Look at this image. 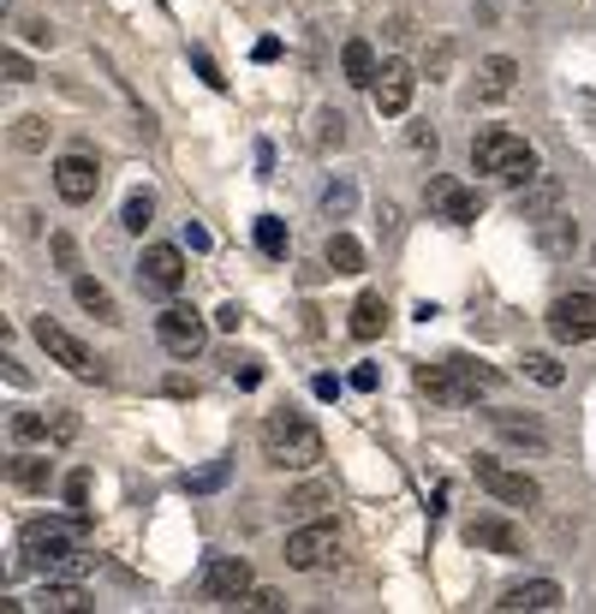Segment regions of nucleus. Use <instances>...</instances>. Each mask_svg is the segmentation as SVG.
I'll use <instances>...</instances> for the list:
<instances>
[{
	"mask_svg": "<svg viewBox=\"0 0 596 614\" xmlns=\"http://www.w3.org/2000/svg\"><path fill=\"white\" fill-rule=\"evenodd\" d=\"M263 460L281 465V472H311L323 460V430L293 406H281V412L263 418Z\"/></svg>",
	"mask_w": 596,
	"mask_h": 614,
	"instance_id": "obj_1",
	"label": "nucleus"
},
{
	"mask_svg": "<svg viewBox=\"0 0 596 614\" xmlns=\"http://www.w3.org/2000/svg\"><path fill=\"white\" fill-rule=\"evenodd\" d=\"M78 537H84V519H31L19 531V554L24 567H42V573H78L84 554H78Z\"/></svg>",
	"mask_w": 596,
	"mask_h": 614,
	"instance_id": "obj_2",
	"label": "nucleus"
},
{
	"mask_svg": "<svg viewBox=\"0 0 596 614\" xmlns=\"http://www.w3.org/2000/svg\"><path fill=\"white\" fill-rule=\"evenodd\" d=\"M472 168L477 173H496V180H507V185H531L537 173V150L525 138H519V131H507V126H484L472 138Z\"/></svg>",
	"mask_w": 596,
	"mask_h": 614,
	"instance_id": "obj_3",
	"label": "nucleus"
},
{
	"mask_svg": "<svg viewBox=\"0 0 596 614\" xmlns=\"http://www.w3.org/2000/svg\"><path fill=\"white\" fill-rule=\"evenodd\" d=\"M31 334H36V346H42V353H48L54 364H66V370L78 376V383H108V358H96L90 346H84L72 328H61L54 316H36Z\"/></svg>",
	"mask_w": 596,
	"mask_h": 614,
	"instance_id": "obj_4",
	"label": "nucleus"
},
{
	"mask_svg": "<svg viewBox=\"0 0 596 614\" xmlns=\"http://www.w3.org/2000/svg\"><path fill=\"white\" fill-rule=\"evenodd\" d=\"M472 477H477V489H489L501 507H537V502H543L537 477L513 472L507 460H496V453H477V460H472Z\"/></svg>",
	"mask_w": 596,
	"mask_h": 614,
	"instance_id": "obj_5",
	"label": "nucleus"
},
{
	"mask_svg": "<svg viewBox=\"0 0 596 614\" xmlns=\"http://www.w3.org/2000/svg\"><path fill=\"white\" fill-rule=\"evenodd\" d=\"M549 334H555L561 346L596 341V292H561V299L549 304Z\"/></svg>",
	"mask_w": 596,
	"mask_h": 614,
	"instance_id": "obj_6",
	"label": "nucleus"
},
{
	"mask_svg": "<svg viewBox=\"0 0 596 614\" xmlns=\"http://www.w3.org/2000/svg\"><path fill=\"white\" fill-rule=\"evenodd\" d=\"M155 341H162L173 358H197L203 346H209V323H203L192 304H167V311L155 316Z\"/></svg>",
	"mask_w": 596,
	"mask_h": 614,
	"instance_id": "obj_7",
	"label": "nucleus"
},
{
	"mask_svg": "<svg viewBox=\"0 0 596 614\" xmlns=\"http://www.w3.org/2000/svg\"><path fill=\"white\" fill-rule=\"evenodd\" d=\"M251 561L245 554H215L209 567H203V596L209 603H221V608H239L245 596H251Z\"/></svg>",
	"mask_w": 596,
	"mask_h": 614,
	"instance_id": "obj_8",
	"label": "nucleus"
},
{
	"mask_svg": "<svg viewBox=\"0 0 596 614\" xmlns=\"http://www.w3.org/2000/svg\"><path fill=\"white\" fill-rule=\"evenodd\" d=\"M138 287L173 299V292L185 287V245H150V251L138 257Z\"/></svg>",
	"mask_w": 596,
	"mask_h": 614,
	"instance_id": "obj_9",
	"label": "nucleus"
},
{
	"mask_svg": "<svg viewBox=\"0 0 596 614\" xmlns=\"http://www.w3.org/2000/svg\"><path fill=\"white\" fill-rule=\"evenodd\" d=\"M465 543L489 549V554H525V525L507 514H472L465 519Z\"/></svg>",
	"mask_w": 596,
	"mask_h": 614,
	"instance_id": "obj_10",
	"label": "nucleus"
},
{
	"mask_svg": "<svg viewBox=\"0 0 596 614\" xmlns=\"http://www.w3.org/2000/svg\"><path fill=\"white\" fill-rule=\"evenodd\" d=\"M328 554H334V525L328 519H304L299 531L286 537V554H281V561L293 567V573H316Z\"/></svg>",
	"mask_w": 596,
	"mask_h": 614,
	"instance_id": "obj_11",
	"label": "nucleus"
},
{
	"mask_svg": "<svg viewBox=\"0 0 596 614\" xmlns=\"http://www.w3.org/2000/svg\"><path fill=\"white\" fill-rule=\"evenodd\" d=\"M430 209L442 215V222H454V227H472L477 215H484V197H477L472 185H459L454 173H435L430 180Z\"/></svg>",
	"mask_w": 596,
	"mask_h": 614,
	"instance_id": "obj_12",
	"label": "nucleus"
},
{
	"mask_svg": "<svg viewBox=\"0 0 596 614\" xmlns=\"http://www.w3.org/2000/svg\"><path fill=\"white\" fill-rule=\"evenodd\" d=\"M412 90H418V72L405 66V61H382V72H376V84H370V96H376V114H405L412 108Z\"/></svg>",
	"mask_w": 596,
	"mask_h": 614,
	"instance_id": "obj_13",
	"label": "nucleus"
},
{
	"mask_svg": "<svg viewBox=\"0 0 596 614\" xmlns=\"http://www.w3.org/2000/svg\"><path fill=\"white\" fill-rule=\"evenodd\" d=\"M54 192H61L66 203H96L101 173H96L90 155H61V162H54Z\"/></svg>",
	"mask_w": 596,
	"mask_h": 614,
	"instance_id": "obj_14",
	"label": "nucleus"
},
{
	"mask_svg": "<svg viewBox=\"0 0 596 614\" xmlns=\"http://www.w3.org/2000/svg\"><path fill=\"white\" fill-rule=\"evenodd\" d=\"M418 388H424L435 406H465V400H472V388L459 383V370L447 358L442 364H418Z\"/></svg>",
	"mask_w": 596,
	"mask_h": 614,
	"instance_id": "obj_15",
	"label": "nucleus"
},
{
	"mask_svg": "<svg viewBox=\"0 0 596 614\" xmlns=\"http://www.w3.org/2000/svg\"><path fill=\"white\" fill-rule=\"evenodd\" d=\"M496 608H507V614H525V608H561V584H555V579H525V584H507Z\"/></svg>",
	"mask_w": 596,
	"mask_h": 614,
	"instance_id": "obj_16",
	"label": "nucleus"
},
{
	"mask_svg": "<svg viewBox=\"0 0 596 614\" xmlns=\"http://www.w3.org/2000/svg\"><path fill=\"white\" fill-rule=\"evenodd\" d=\"M561 209V180L555 173H537V180L525 185V197H519V222H549V215Z\"/></svg>",
	"mask_w": 596,
	"mask_h": 614,
	"instance_id": "obj_17",
	"label": "nucleus"
},
{
	"mask_svg": "<svg viewBox=\"0 0 596 614\" xmlns=\"http://www.w3.org/2000/svg\"><path fill=\"white\" fill-rule=\"evenodd\" d=\"M513 84H519V61H513V54H489V61L477 66V96H484V101L513 96Z\"/></svg>",
	"mask_w": 596,
	"mask_h": 614,
	"instance_id": "obj_18",
	"label": "nucleus"
},
{
	"mask_svg": "<svg viewBox=\"0 0 596 614\" xmlns=\"http://www.w3.org/2000/svg\"><path fill=\"white\" fill-rule=\"evenodd\" d=\"M340 72H346V84H358V90H370V84H376V72H382V66H376V49L365 36H353L340 49Z\"/></svg>",
	"mask_w": 596,
	"mask_h": 614,
	"instance_id": "obj_19",
	"label": "nucleus"
},
{
	"mask_svg": "<svg viewBox=\"0 0 596 614\" xmlns=\"http://www.w3.org/2000/svg\"><path fill=\"white\" fill-rule=\"evenodd\" d=\"M447 364H454L459 383L472 388V400H477V394H496V388L507 383V370H496V364H484V358H472V353H454Z\"/></svg>",
	"mask_w": 596,
	"mask_h": 614,
	"instance_id": "obj_20",
	"label": "nucleus"
},
{
	"mask_svg": "<svg viewBox=\"0 0 596 614\" xmlns=\"http://www.w3.org/2000/svg\"><path fill=\"white\" fill-rule=\"evenodd\" d=\"M72 299H78L96 323H120V304H113V292L101 287V281H90V274H78V281H72Z\"/></svg>",
	"mask_w": 596,
	"mask_h": 614,
	"instance_id": "obj_21",
	"label": "nucleus"
},
{
	"mask_svg": "<svg viewBox=\"0 0 596 614\" xmlns=\"http://www.w3.org/2000/svg\"><path fill=\"white\" fill-rule=\"evenodd\" d=\"M489 423H496V430L507 435V442H519V448H537V453L549 448V430H543L537 418H519V412H489Z\"/></svg>",
	"mask_w": 596,
	"mask_h": 614,
	"instance_id": "obj_22",
	"label": "nucleus"
},
{
	"mask_svg": "<svg viewBox=\"0 0 596 614\" xmlns=\"http://www.w3.org/2000/svg\"><path fill=\"white\" fill-rule=\"evenodd\" d=\"M537 245H543L549 257H566V251H573V245H578V227H573V215H566V209H555V215H549V222H537Z\"/></svg>",
	"mask_w": 596,
	"mask_h": 614,
	"instance_id": "obj_23",
	"label": "nucleus"
},
{
	"mask_svg": "<svg viewBox=\"0 0 596 614\" xmlns=\"http://www.w3.org/2000/svg\"><path fill=\"white\" fill-rule=\"evenodd\" d=\"M382 328H388V304H382V292H358V304H353V334H358V341H376Z\"/></svg>",
	"mask_w": 596,
	"mask_h": 614,
	"instance_id": "obj_24",
	"label": "nucleus"
},
{
	"mask_svg": "<svg viewBox=\"0 0 596 614\" xmlns=\"http://www.w3.org/2000/svg\"><path fill=\"white\" fill-rule=\"evenodd\" d=\"M7 477H12L19 489H48L54 465L42 460V453H12V460H7Z\"/></svg>",
	"mask_w": 596,
	"mask_h": 614,
	"instance_id": "obj_25",
	"label": "nucleus"
},
{
	"mask_svg": "<svg viewBox=\"0 0 596 614\" xmlns=\"http://www.w3.org/2000/svg\"><path fill=\"white\" fill-rule=\"evenodd\" d=\"M90 596H84V584H72V579H54V584H42V596H36V608H48V614H78Z\"/></svg>",
	"mask_w": 596,
	"mask_h": 614,
	"instance_id": "obj_26",
	"label": "nucleus"
},
{
	"mask_svg": "<svg viewBox=\"0 0 596 614\" xmlns=\"http://www.w3.org/2000/svg\"><path fill=\"white\" fill-rule=\"evenodd\" d=\"M323 507H334L328 484H299L293 495H286V514H293V519H323Z\"/></svg>",
	"mask_w": 596,
	"mask_h": 614,
	"instance_id": "obj_27",
	"label": "nucleus"
},
{
	"mask_svg": "<svg viewBox=\"0 0 596 614\" xmlns=\"http://www.w3.org/2000/svg\"><path fill=\"white\" fill-rule=\"evenodd\" d=\"M323 257H328V269H334V274H358V269H365V245H358L353 233H334Z\"/></svg>",
	"mask_w": 596,
	"mask_h": 614,
	"instance_id": "obj_28",
	"label": "nucleus"
},
{
	"mask_svg": "<svg viewBox=\"0 0 596 614\" xmlns=\"http://www.w3.org/2000/svg\"><path fill=\"white\" fill-rule=\"evenodd\" d=\"M7 430H12V442H19V448H36V442H48V435H54V418H42V412H12Z\"/></svg>",
	"mask_w": 596,
	"mask_h": 614,
	"instance_id": "obj_29",
	"label": "nucleus"
},
{
	"mask_svg": "<svg viewBox=\"0 0 596 614\" xmlns=\"http://www.w3.org/2000/svg\"><path fill=\"white\" fill-rule=\"evenodd\" d=\"M227 477H232V460H209V465H197V472H185V489L215 495V489H227Z\"/></svg>",
	"mask_w": 596,
	"mask_h": 614,
	"instance_id": "obj_30",
	"label": "nucleus"
},
{
	"mask_svg": "<svg viewBox=\"0 0 596 614\" xmlns=\"http://www.w3.org/2000/svg\"><path fill=\"white\" fill-rule=\"evenodd\" d=\"M353 209H358L353 180H328V185H323V215H328V222H346Z\"/></svg>",
	"mask_w": 596,
	"mask_h": 614,
	"instance_id": "obj_31",
	"label": "nucleus"
},
{
	"mask_svg": "<svg viewBox=\"0 0 596 614\" xmlns=\"http://www.w3.org/2000/svg\"><path fill=\"white\" fill-rule=\"evenodd\" d=\"M12 143H19L24 155L48 150V120H36V114H24V120H12Z\"/></svg>",
	"mask_w": 596,
	"mask_h": 614,
	"instance_id": "obj_32",
	"label": "nucleus"
},
{
	"mask_svg": "<svg viewBox=\"0 0 596 614\" xmlns=\"http://www.w3.org/2000/svg\"><path fill=\"white\" fill-rule=\"evenodd\" d=\"M120 222L132 227V233H150V222H155V197H150V192H132V197H126V209H120Z\"/></svg>",
	"mask_w": 596,
	"mask_h": 614,
	"instance_id": "obj_33",
	"label": "nucleus"
},
{
	"mask_svg": "<svg viewBox=\"0 0 596 614\" xmlns=\"http://www.w3.org/2000/svg\"><path fill=\"white\" fill-rule=\"evenodd\" d=\"M525 376H531V383H543V388H561V358L555 353H525Z\"/></svg>",
	"mask_w": 596,
	"mask_h": 614,
	"instance_id": "obj_34",
	"label": "nucleus"
},
{
	"mask_svg": "<svg viewBox=\"0 0 596 614\" xmlns=\"http://www.w3.org/2000/svg\"><path fill=\"white\" fill-rule=\"evenodd\" d=\"M257 245H263V257H286V222L281 215H263V222H257Z\"/></svg>",
	"mask_w": 596,
	"mask_h": 614,
	"instance_id": "obj_35",
	"label": "nucleus"
},
{
	"mask_svg": "<svg viewBox=\"0 0 596 614\" xmlns=\"http://www.w3.org/2000/svg\"><path fill=\"white\" fill-rule=\"evenodd\" d=\"M340 143H346V120H340V114H316V150H340Z\"/></svg>",
	"mask_w": 596,
	"mask_h": 614,
	"instance_id": "obj_36",
	"label": "nucleus"
},
{
	"mask_svg": "<svg viewBox=\"0 0 596 614\" xmlns=\"http://www.w3.org/2000/svg\"><path fill=\"white\" fill-rule=\"evenodd\" d=\"M12 31H19L24 42H31V49H54V42H61V31H54L48 19H19Z\"/></svg>",
	"mask_w": 596,
	"mask_h": 614,
	"instance_id": "obj_37",
	"label": "nucleus"
},
{
	"mask_svg": "<svg viewBox=\"0 0 596 614\" xmlns=\"http://www.w3.org/2000/svg\"><path fill=\"white\" fill-rule=\"evenodd\" d=\"M0 72H7V84H31L36 78V66L24 61V49H7V54H0Z\"/></svg>",
	"mask_w": 596,
	"mask_h": 614,
	"instance_id": "obj_38",
	"label": "nucleus"
},
{
	"mask_svg": "<svg viewBox=\"0 0 596 614\" xmlns=\"http://www.w3.org/2000/svg\"><path fill=\"white\" fill-rule=\"evenodd\" d=\"M239 608H257V614H274V608H286V596L281 591H269V584H251V596H245Z\"/></svg>",
	"mask_w": 596,
	"mask_h": 614,
	"instance_id": "obj_39",
	"label": "nucleus"
},
{
	"mask_svg": "<svg viewBox=\"0 0 596 614\" xmlns=\"http://www.w3.org/2000/svg\"><path fill=\"white\" fill-rule=\"evenodd\" d=\"M84 502H90V472H72L66 477V507L84 519Z\"/></svg>",
	"mask_w": 596,
	"mask_h": 614,
	"instance_id": "obj_40",
	"label": "nucleus"
},
{
	"mask_svg": "<svg viewBox=\"0 0 596 614\" xmlns=\"http://www.w3.org/2000/svg\"><path fill=\"white\" fill-rule=\"evenodd\" d=\"M192 66H197V78H203V84H209V90H227L221 66H215V61H209V54H203V49H192Z\"/></svg>",
	"mask_w": 596,
	"mask_h": 614,
	"instance_id": "obj_41",
	"label": "nucleus"
},
{
	"mask_svg": "<svg viewBox=\"0 0 596 614\" xmlns=\"http://www.w3.org/2000/svg\"><path fill=\"white\" fill-rule=\"evenodd\" d=\"M54 442H72V435H78V412H66V406H54Z\"/></svg>",
	"mask_w": 596,
	"mask_h": 614,
	"instance_id": "obj_42",
	"label": "nucleus"
},
{
	"mask_svg": "<svg viewBox=\"0 0 596 614\" xmlns=\"http://www.w3.org/2000/svg\"><path fill=\"white\" fill-rule=\"evenodd\" d=\"M239 323H245V304H239V299L215 311V328H221V334H239Z\"/></svg>",
	"mask_w": 596,
	"mask_h": 614,
	"instance_id": "obj_43",
	"label": "nucleus"
},
{
	"mask_svg": "<svg viewBox=\"0 0 596 614\" xmlns=\"http://www.w3.org/2000/svg\"><path fill=\"white\" fill-rule=\"evenodd\" d=\"M180 245H185V251H209V227L185 222V227H180Z\"/></svg>",
	"mask_w": 596,
	"mask_h": 614,
	"instance_id": "obj_44",
	"label": "nucleus"
},
{
	"mask_svg": "<svg viewBox=\"0 0 596 614\" xmlns=\"http://www.w3.org/2000/svg\"><path fill=\"white\" fill-rule=\"evenodd\" d=\"M54 262H61V269H78V245H72L66 233H54Z\"/></svg>",
	"mask_w": 596,
	"mask_h": 614,
	"instance_id": "obj_45",
	"label": "nucleus"
},
{
	"mask_svg": "<svg viewBox=\"0 0 596 614\" xmlns=\"http://www.w3.org/2000/svg\"><path fill=\"white\" fill-rule=\"evenodd\" d=\"M232 383H239V388H257V383H263V364H251V358L232 364Z\"/></svg>",
	"mask_w": 596,
	"mask_h": 614,
	"instance_id": "obj_46",
	"label": "nucleus"
},
{
	"mask_svg": "<svg viewBox=\"0 0 596 614\" xmlns=\"http://www.w3.org/2000/svg\"><path fill=\"white\" fill-rule=\"evenodd\" d=\"M376 383H382V376H376V364H358V370H353V388L358 394H376Z\"/></svg>",
	"mask_w": 596,
	"mask_h": 614,
	"instance_id": "obj_47",
	"label": "nucleus"
},
{
	"mask_svg": "<svg viewBox=\"0 0 596 614\" xmlns=\"http://www.w3.org/2000/svg\"><path fill=\"white\" fill-rule=\"evenodd\" d=\"M311 388H316V400H340V383H334V376H316Z\"/></svg>",
	"mask_w": 596,
	"mask_h": 614,
	"instance_id": "obj_48",
	"label": "nucleus"
},
{
	"mask_svg": "<svg viewBox=\"0 0 596 614\" xmlns=\"http://www.w3.org/2000/svg\"><path fill=\"white\" fill-rule=\"evenodd\" d=\"M412 150H418V155H435V131L418 126V131H412Z\"/></svg>",
	"mask_w": 596,
	"mask_h": 614,
	"instance_id": "obj_49",
	"label": "nucleus"
}]
</instances>
